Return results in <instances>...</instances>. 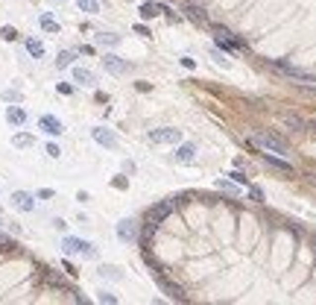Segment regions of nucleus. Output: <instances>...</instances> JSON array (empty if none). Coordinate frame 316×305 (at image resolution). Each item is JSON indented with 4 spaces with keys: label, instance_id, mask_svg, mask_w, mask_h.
<instances>
[{
    "label": "nucleus",
    "instance_id": "nucleus-9",
    "mask_svg": "<svg viewBox=\"0 0 316 305\" xmlns=\"http://www.w3.org/2000/svg\"><path fill=\"white\" fill-rule=\"evenodd\" d=\"M38 126H41L47 135H62V132H64L62 121H59V118H53V115H41V118H38Z\"/></svg>",
    "mask_w": 316,
    "mask_h": 305
},
{
    "label": "nucleus",
    "instance_id": "nucleus-31",
    "mask_svg": "<svg viewBox=\"0 0 316 305\" xmlns=\"http://www.w3.org/2000/svg\"><path fill=\"white\" fill-rule=\"evenodd\" d=\"M111 185H114V188H120V191H126V176H117V179H114V182H111Z\"/></svg>",
    "mask_w": 316,
    "mask_h": 305
},
{
    "label": "nucleus",
    "instance_id": "nucleus-11",
    "mask_svg": "<svg viewBox=\"0 0 316 305\" xmlns=\"http://www.w3.org/2000/svg\"><path fill=\"white\" fill-rule=\"evenodd\" d=\"M185 12H188V18L193 21V24H208V12H205V6L188 3V6H185Z\"/></svg>",
    "mask_w": 316,
    "mask_h": 305
},
{
    "label": "nucleus",
    "instance_id": "nucleus-30",
    "mask_svg": "<svg viewBox=\"0 0 316 305\" xmlns=\"http://www.w3.org/2000/svg\"><path fill=\"white\" fill-rule=\"evenodd\" d=\"M38 197H41V200H53L56 194H53V188H41V191H38Z\"/></svg>",
    "mask_w": 316,
    "mask_h": 305
},
{
    "label": "nucleus",
    "instance_id": "nucleus-34",
    "mask_svg": "<svg viewBox=\"0 0 316 305\" xmlns=\"http://www.w3.org/2000/svg\"><path fill=\"white\" fill-rule=\"evenodd\" d=\"M135 32H138V35H144V38H150V30H147L144 24H138V27H135Z\"/></svg>",
    "mask_w": 316,
    "mask_h": 305
},
{
    "label": "nucleus",
    "instance_id": "nucleus-17",
    "mask_svg": "<svg viewBox=\"0 0 316 305\" xmlns=\"http://www.w3.org/2000/svg\"><path fill=\"white\" fill-rule=\"evenodd\" d=\"M24 44H27V53H30V56H35V59H41V56H44V44H41L38 38H27Z\"/></svg>",
    "mask_w": 316,
    "mask_h": 305
},
{
    "label": "nucleus",
    "instance_id": "nucleus-37",
    "mask_svg": "<svg viewBox=\"0 0 316 305\" xmlns=\"http://www.w3.org/2000/svg\"><path fill=\"white\" fill-rule=\"evenodd\" d=\"M214 59H217V65H220V68H228V59H222V53H214Z\"/></svg>",
    "mask_w": 316,
    "mask_h": 305
},
{
    "label": "nucleus",
    "instance_id": "nucleus-10",
    "mask_svg": "<svg viewBox=\"0 0 316 305\" xmlns=\"http://www.w3.org/2000/svg\"><path fill=\"white\" fill-rule=\"evenodd\" d=\"M6 121L12 123V126H24V123H27V109H21V106H6Z\"/></svg>",
    "mask_w": 316,
    "mask_h": 305
},
{
    "label": "nucleus",
    "instance_id": "nucleus-22",
    "mask_svg": "<svg viewBox=\"0 0 316 305\" xmlns=\"http://www.w3.org/2000/svg\"><path fill=\"white\" fill-rule=\"evenodd\" d=\"M156 15H158V6H153V3L141 6V18H156Z\"/></svg>",
    "mask_w": 316,
    "mask_h": 305
},
{
    "label": "nucleus",
    "instance_id": "nucleus-32",
    "mask_svg": "<svg viewBox=\"0 0 316 305\" xmlns=\"http://www.w3.org/2000/svg\"><path fill=\"white\" fill-rule=\"evenodd\" d=\"M217 188H222V191H231V194H234V185L225 182V179H217Z\"/></svg>",
    "mask_w": 316,
    "mask_h": 305
},
{
    "label": "nucleus",
    "instance_id": "nucleus-2",
    "mask_svg": "<svg viewBox=\"0 0 316 305\" xmlns=\"http://www.w3.org/2000/svg\"><path fill=\"white\" fill-rule=\"evenodd\" d=\"M255 144H261L263 150H269V152L287 155V141L281 135H275V132H258V135H255Z\"/></svg>",
    "mask_w": 316,
    "mask_h": 305
},
{
    "label": "nucleus",
    "instance_id": "nucleus-38",
    "mask_svg": "<svg viewBox=\"0 0 316 305\" xmlns=\"http://www.w3.org/2000/svg\"><path fill=\"white\" fill-rule=\"evenodd\" d=\"M123 173H135V161H123Z\"/></svg>",
    "mask_w": 316,
    "mask_h": 305
},
{
    "label": "nucleus",
    "instance_id": "nucleus-13",
    "mask_svg": "<svg viewBox=\"0 0 316 305\" xmlns=\"http://www.w3.org/2000/svg\"><path fill=\"white\" fill-rule=\"evenodd\" d=\"M193 158H196V147H193V144H179V147H176V161L188 164Z\"/></svg>",
    "mask_w": 316,
    "mask_h": 305
},
{
    "label": "nucleus",
    "instance_id": "nucleus-29",
    "mask_svg": "<svg viewBox=\"0 0 316 305\" xmlns=\"http://www.w3.org/2000/svg\"><path fill=\"white\" fill-rule=\"evenodd\" d=\"M47 155H50V158H59V155H62V150H59L56 144H47Z\"/></svg>",
    "mask_w": 316,
    "mask_h": 305
},
{
    "label": "nucleus",
    "instance_id": "nucleus-1",
    "mask_svg": "<svg viewBox=\"0 0 316 305\" xmlns=\"http://www.w3.org/2000/svg\"><path fill=\"white\" fill-rule=\"evenodd\" d=\"M62 249L67 255H85V258H97V249L94 244H88V241H79V238H62Z\"/></svg>",
    "mask_w": 316,
    "mask_h": 305
},
{
    "label": "nucleus",
    "instance_id": "nucleus-20",
    "mask_svg": "<svg viewBox=\"0 0 316 305\" xmlns=\"http://www.w3.org/2000/svg\"><path fill=\"white\" fill-rule=\"evenodd\" d=\"M76 3H79V9L88 12V15H97V12H100V0H76Z\"/></svg>",
    "mask_w": 316,
    "mask_h": 305
},
{
    "label": "nucleus",
    "instance_id": "nucleus-4",
    "mask_svg": "<svg viewBox=\"0 0 316 305\" xmlns=\"http://www.w3.org/2000/svg\"><path fill=\"white\" fill-rule=\"evenodd\" d=\"M117 238L123 241V244H135L141 235H138V220H132V217H123L120 223H117Z\"/></svg>",
    "mask_w": 316,
    "mask_h": 305
},
{
    "label": "nucleus",
    "instance_id": "nucleus-15",
    "mask_svg": "<svg viewBox=\"0 0 316 305\" xmlns=\"http://www.w3.org/2000/svg\"><path fill=\"white\" fill-rule=\"evenodd\" d=\"M73 82H79V85H94V74L91 71H85V68H73Z\"/></svg>",
    "mask_w": 316,
    "mask_h": 305
},
{
    "label": "nucleus",
    "instance_id": "nucleus-18",
    "mask_svg": "<svg viewBox=\"0 0 316 305\" xmlns=\"http://www.w3.org/2000/svg\"><path fill=\"white\" fill-rule=\"evenodd\" d=\"M73 59H76V53H73V50H62V53L56 56V68H70Z\"/></svg>",
    "mask_w": 316,
    "mask_h": 305
},
{
    "label": "nucleus",
    "instance_id": "nucleus-39",
    "mask_svg": "<svg viewBox=\"0 0 316 305\" xmlns=\"http://www.w3.org/2000/svg\"><path fill=\"white\" fill-rule=\"evenodd\" d=\"M182 65H185V68H188V71H190V68H196V62L190 59V56H185V59H182Z\"/></svg>",
    "mask_w": 316,
    "mask_h": 305
},
{
    "label": "nucleus",
    "instance_id": "nucleus-8",
    "mask_svg": "<svg viewBox=\"0 0 316 305\" xmlns=\"http://www.w3.org/2000/svg\"><path fill=\"white\" fill-rule=\"evenodd\" d=\"M12 206L21 209V212H35V197L30 191H15L12 194Z\"/></svg>",
    "mask_w": 316,
    "mask_h": 305
},
{
    "label": "nucleus",
    "instance_id": "nucleus-12",
    "mask_svg": "<svg viewBox=\"0 0 316 305\" xmlns=\"http://www.w3.org/2000/svg\"><path fill=\"white\" fill-rule=\"evenodd\" d=\"M170 212H173V206H170V203H158V206H153V209H150V223L158 226V223H161Z\"/></svg>",
    "mask_w": 316,
    "mask_h": 305
},
{
    "label": "nucleus",
    "instance_id": "nucleus-6",
    "mask_svg": "<svg viewBox=\"0 0 316 305\" xmlns=\"http://www.w3.org/2000/svg\"><path fill=\"white\" fill-rule=\"evenodd\" d=\"M91 135H94V141L100 147H105V150H117V135L111 132V129H105V126H94L91 129Z\"/></svg>",
    "mask_w": 316,
    "mask_h": 305
},
{
    "label": "nucleus",
    "instance_id": "nucleus-19",
    "mask_svg": "<svg viewBox=\"0 0 316 305\" xmlns=\"http://www.w3.org/2000/svg\"><path fill=\"white\" fill-rule=\"evenodd\" d=\"M41 30H44V32H59V24L53 21V15H50V12H44V15H41Z\"/></svg>",
    "mask_w": 316,
    "mask_h": 305
},
{
    "label": "nucleus",
    "instance_id": "nucleus-33",
    "mask_svg": "<svg viewBox=\"0 0 316 305\" xmlns=\"http://www.w3.org/2000/svg\"><path fill=\"white\" fill-rule=\"evenodd\" d=\"M56 88H59V94H73V85H67V82H59Z\"/></svg>",
    "mask_w": 316,
    "mask_h": 305
},
{
    "label": "nucleus",
    "instance_id": "nucleus-36",
    "mask_svg": "<svg viewBox=\"0 0 316 305\" xmlns=\"http://www.w3.org/2000/svg\"><path fill=\"white\" fill-rule=\"evenodd\" d=\"M231 179H234V182H240V185L246 182V176H243V173H240V170H234V173H231Z\"/></svg>",
    "mask_w": 316,
    "mask_h": 305
},
{
    "label": "nucleus",
    "instance_id": "nucleus-26",
    "mask_svg": "<svg viewBox=\"0 0 316 305\" xmlns=\"http://www.w3.org/2000/svg\"><path fill=\"white\" fill-rule=\"evenodd\" d=\"M97 300H100V303H108V305L117 303V297H114V294H108V291H100V297H97Z\"/></svg>",
    "mask_w": 316,
    "mask_h": 305
},
{
    "label": "nucleus",
    "instance_id": "nucleus-14",
    "mask_svg": "<svg viewBox=\"0 0 316 305\" xmlns=\"http://www.w3.org/2000/svg\"><path fill=\"white\" fill-rule=\"evenodd\" d=\"M263 161H266L269 167H275V170H284V173H293V164H290V161H284V158H275L272 152H266V155H263Z\"/></svg>",
    "mask_w": 316,
    "mask_h": 305
},
{
    "label": "nucleus",
    "instance_id": "nucleus-28",
    "mask_svg": "<svg viewBox=\"0 0 316 305\" xmlns=\"http://www.w3.org/2000/svg\"><path fill=\"white\" fill-rule=\"evenodd\" d=\"M12 238H9V235H6V232H0V249H12Z\"/></svg>",
    "mask_w": 316,
    "mask_h": 305
},
{
    "label": "nucleus",
    "instance_id": "nucleus-5",
    "mask_svg": "<svg viewBox=\"0 0 316 305\" xmlns=\"http://www.w3.org/2000/svg\"><path fill=\"white\" fill-rule=\"evenodd\" d=\"M150 141H156V144H179L182 141V132L173 129V126H161V129L150 132Z\"/></svg>",
    "mask_w": 316,
    "mask_h": 305
},
{
    "label": "nucleus",
    "instance_id": "nucleus-16",
    "mask_svg": "<svg viewBox=\"0 0 316 305\" xmlns=\"http://www.w3.org/2000/svg\"><path fill=\"white\" fill-rule=\"evenodd\" d=\"M97 44H103V47H117V44H120V35H117V32H97Z\"/></svg>",
    "mask_w": 316,
    "mask_h": 305
},
{
    "label": "nucleus",
    "instance_id": "nucleus-25",
    "mask_svg": "<svg viewBox=\"0 0 316 305\" xmlns=\"http://www.w3.org/2000/svg\"><path fill=\"white\" fill-rule=\"evenodd\" d=\"M3 100H6V103H21V91L9 88V91H3Z\"/></svg>",
    "mask_w": 316,
    "mask_h": 305
},
{
    "label": "nucleus",
    "instance_id": "nucleus-3",
    "mask_svg": "<svg viewBox=\"0 0 316 305\" xmlns=\"http://www.w3.org/2000/svg\"><path fill=\"white\" fill-rule=\"evenodd\" d=\"M275 68L281 71V74H287L290 79H299V82H316V74H311V71H302V68H293L290 62L278 59L275 62Z\"/></svg>",
    "mask_w": 316,
    "mask_h": 305
},
{
    "label": "nucleus",
    "instance_id": "nucleus-27",
    "mask_svg": "<svg viewBox=\"0 0 316 305\" xmlns=\"http://www.w3.org/2000/svg\"><path fill=\"white\" fill-rule=\"evenodd\" d=\"M249 194H252V200H255V203H263V191H261L258 185H252V188H249Z\"/></svg>",
    "mask_w": 316,
    "mask_h": 305
},
{
    "label": "nucleus",
    "instance_id": "nucleus-21",
    "mask_svg": "<svg viewBox=\"0 0 316 305\" xmlns=\"http://www.w3.org/2000/svg\"><path fill=\"white\" fill-rule=\"evenodd\" d=\"M12 144H15V147H32V135H24V132H21V135L12 138Z\"/></svg>",
    "mask_w": 316,
    "mask_h": 305
},
{
    "label": "nucleus",
    "instance_id": "nucleus-23",
    "mask_svg": "<svg viewBox=\"0 0 316 305\" xmlns=\"http://www.w3.org/2000/svg\"><path fill=\"white\" fill-rule=\"evenodd\" d=\"M100 276H105V279H120V270L117 267H100Z\"/></svg>",
    "mask_w": 316,
    "mask_h": 305
},
{
    "label": "nucleus",
    "instance_id": "nucleus-24",
    "mask_svg": "<svg viewBox=\"0 0 316 305\" xmlns=\"http://www.w3.org/2000/svg\"><path fill=\"white\" fill-rule=\"evenodd\" d=\"M0 35H3V41H15V38H18V30H15V27H3Z\"/></svg>",
    "mask_w": 316,
    "mask_h": 305
},
{
    "label": "nucleus",
    "instance_id": "nucleus-7",
    "mask_svg": "<svg viewBox=\"0 0 316 305\" xmlns=\"http://www.w3.org/2000/svg\"><path fill=\"white\" fill-rule=\"evenodd\" d=\"M103 68H105L108 74H114V76H120V74L129 71V65L120 59V56H114V53H105V56H103Z\"/></svg>",
    "mask_w": 316,
    "mask_h": 305
},
{
    "label": "nucleus",
    "instance_id": "nucleus-35",
    "mask_svg": "<svg viewBox=\"0 0 316 305\" xmlns=\"http://www.w3.org/2000/svg\"><path fill=\"white\" fill-rule=\"evenodd\" d=\"M287 126H296V129H302V126H305V123L299 121V118H287Z\"/></svg>",
    "mask_w": 316,
    "mask_h": 305
}]
</instances>
